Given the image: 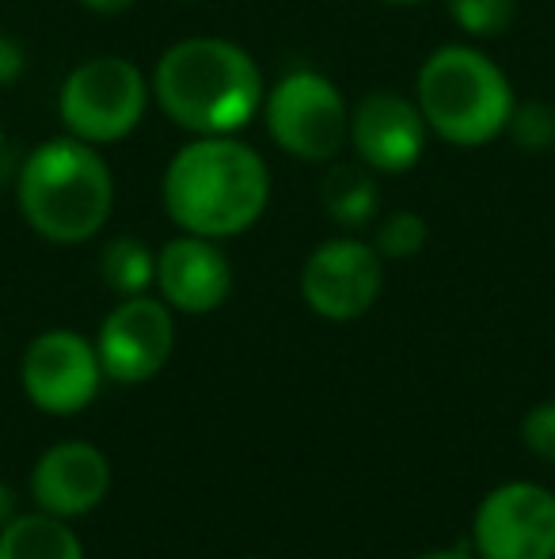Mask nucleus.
<instances>
[{
	"label": "nucleus",
	"instance_id": "nucleus-10",
	"mask_svg": "<svg viewBox=\"0 0 555 559\" xmlns=\"http://www.w3.org/2000/svg\"><path fill=\"white\" fill-rule=\"evenodd\" d=\"M171 350H176V317L153 294L119 297L96 335L99 366L114 384L153 381L168 366Z\"/></svg>",
	"mask_w": 555,
	"mask_h": 559
},
{
	"label": "nucleus",
	"instance_id": "nucleus-21",
	"mask_svg": "<svg viewBox=\"0 0 555 559\" xmlns=\"http://www.w3.org/2000/svg\"><path fill=\"white\" fill-rule=\"evenodd\" d=\"M27 66V53L12 35H0V84H15Z\"/></svg>",
	"mask_w": 555,
	"mask_h": 559
},
{
	"label": "nucleus",
	"instance_id": "nucleus-15",
	"mask_svg": "<svg viewBox=\"0 0 555 559\" xmlns=\"http://www.w3.org/2000/svg\"><path fill=\"white\" fill-rule=\"evenodd\" d=\"M377 171L365 168L362 160L358 164H331V171L324 176V191H319V199H324V210L327 217H331L339 228H350V233H358V228H365L377 217L381 210V191H377Z\"/></svg>",
	"mask_w": 555,
	"mask_h": 559
},
{
	"label": "nucleus",
	"instance_id": "nucleus-24",
	"mask_svg": "<svg viewBox=\"0 0 555 559\" xmlns=\"http://www.w3.org/2000/svg\"><path fill=\"white\" fill-rule=\"evenodd\" d=\"M381 4H396V8H415V4H426V0H381Z\"/></svg>",
	"mask_w": 555,
	"mask_h": 559
},
{
	"label": "nucleus",
	"instance_id": "nucleus-17",
	"mask_svg": "<svg viewBox=\"0 0 555 559\" xmlns=\"http://www.w3.org/2000/svg\"><path fill=\"white\" fill-rule=\"evenodd\" d=\"M449 20L472 38H495L518 20V0H445Z\"/></svg>",
	"mask_w": 555,
	"mask_h": 559
},
{
	"label": "nucleus",
	"instance_id": "nucleus-11",
	"mask_svg": "<svg viewBox=\"0 0 555 559\" xmlns=\"http://www.w3.org/2000/svg\"><path fill=\"white\" fill-rule=\"evenodd\" d=\"M430 126L419 104L400 92H370L350 107V148L377 176L411 171L426 153Z\"/></svg>",
	"mask_w": 555,
	"mask_h": 559
},
{
	"label": "nucleus",
	"instance_id": "nucleus-5",
	"mask_svg": "<svg viewBox=\"0 0 555 559\" xmlns=\"http://www.w3.org/2000/svg\"><path fill=\"white\" fill-rule=\"evenodd\" d=\"M148 104H153L148 76L119 53H99V58L81 61L58 92V115L65 133L96 148L130 138L145 118Z\"/></svg>",
	"mask_w": 555,
	"mask_h": 559
},
{
	"label": "nucleus",
	"instance_id": "nucleus-13",
	"mask_svg": "<svg viewBox=\"0 0 555 559\" xmlns=\"http://www.w3.org/2000/svg\"><path fill=\"white\" fill-rule=\"evenodd\" d=\"M111 491V464L104 449L92 442H58L50 445L31 468V495L35 507L53 518H84Z\"/></svg>",
	"mask_w": 555,
	"mask_h": 559
},
{
	"label": "nucleus",
	"instance_id": "nucleus-22",
	"mask_svg": "<svg viewBox=\"0 0 555 559\" xmlns=\"http://www.w3.org/2000/svg\"><path fill=\"white\" fill-rule=\"evenodd\" d=\"M81 4L96 15H122V12H130L137 0H81Z\"/></svg>",
	"mask_w": 555,
	"mask_h": 559
},
{
	"label": "nucleus",
	"instance_id": "nucleus-3",
	"mask_svg": "<svg viewBox=\"0 0 555 559\" xmlns=\"http://www.w3.org/2000/svg\"><path fill=\"white\" fill-rule=\"evenodd\" d=\"M15 206L31 233L73 248L104 233L114 210V176L96 145L73 138H50L27 153L15 176Z\"/></svg>",
	"mask_w": 555,
	"mask_h": 559
},
{
	"label": "nucleus",
	"instance_id": "nucleus-2",
	"mask_svg": "<svg viewBox=\"0 0 555 559\" xmlns=\"http://www.w3.org/2000/svg\"><path fill=\"white\" fill-rule=\"evenodd\" d=\"M148 84L164 118L191 138L240 133L263 111L267 96L260 61L221 35H191L171 43Z\"/></svg>",
	"mask_w": 555,
	"mask_h": 559
},
{
	"label": "nucleus",
	"instance_id": "nucleus-26",
	"mask_svg": "<svg viewBox=\"0 0 555 559\" xmlns=\"http://www.w3.org/2000/svg\"><path fill=\"white\" fill-rule=\"evenodd\" d=\"M240 559H267V556H240Z\"/></svg>",
	"mask_w": 555,
	"mask_h": 559
},
{
	"label": "nucleus",
	"instance_id": "nucleus-20",
	"mask_svg": "<svg viewBox=\"0 0 555 559\" xmlns=\"http://www.w3.org/2000/svg\"><path fill=\"white\" fill-rule=\"evenodd\" d=\"M521 442L533 456L555 464V400L529 407V415L521 419Z\"/></svg>",
	"mask_w": 555,
	"mask_h": 559
},
{
	"label": "nucleus",
	"instance_id": "nucleus-1",
	"mask_svg": "<svg viewBox=\"0 0 555 559\" xmlns=\"http://www.w3.org/2000/svg\"><path fill=\"white\" fill-rule=\"evenodd\" d=\"M160 199L179 233L232 240L267 214L270 168L240 133H206L176 148Z\"/></svg>",
	"mask_w": 555,
	"mask_h": 559
},
{
	"label": "nucleus",
	"instance_id": "nucleus-19",
	"mask_svg": "<svg viewBox=\"0 0 555 559\" xmlns=\"http://www.w3.org/2000/svg\"><path fill=\"white\" fill-rule=\"evenodd\" d=\"M506 133L529 153H544V148L555 145V111L541 99H526V104L514 107Z\"/></svg>",
	"mask_w": 555,
	"mask_h": 559
},
{
	"label": "nucleus",
	"instance_id": "nucleus-14",
	"mask_svg": "<svg viewBox=\"0 0 555 559\" xmlns=\"http://www.w3.org/2000/svg\"><path fill=\"white\" fill-rule=\"evenodd\" d=\"M0 559H84V545L65 518L35 510L0 525Z\"/></svg>",
	"mask_w": 555,
	"mask_h": 559
},
{
	"label": "nucleus",
	"instance_id": "nucleus-4",
	"mask_svg": "<svg viewBox=\"0 0 555 559\" xmlns=\"http://www.w3.org/2000/svg\"><path fill=\"white\" fill-rule=\"evenodd\" d=\"M415 104L445 145L480 148L503 138L518 107L510 76L475 46H437L415 76Z\"/></svg>",
	"mask_w": 555,
	"mask_h": 559
},
{
	"label": "nucleus",
	"instance_id": "nucleus-6",
	"mask_svg": "<svg viewBox=\"0 0 555 559\" xmlns=\"http://www.w3.org/2000/svg\"><path fill=\"white\" fill-rule=\"evenodd\" d=\"M270 141L301 164H331L350 145V107L339 84L316 69H289L263 96Z\"/></svg>",
	"mask_w": 555,
	"mask_h": 559
},
{
	"label": "nucleus",
	"instance_id": "nucleus-16",
	"mask_svg": "<svg viewBox=\"0 0 555 559\" xmlns=\"http://www.w3.org/2000/svg\"><path fill=\"white\" fill-rule=\"evenodd\" d=\"M99 274L119 297H141L156 286V255L137 236H114L99 255Z\"/></svg>",
	"mask_w": 555,
	"mask_h": 559
},
{
	"label": "nucleus",
	"instance_id": "nucleus-12",
	"mask_svg": "<svg viewBox=\"0 0 555 559\" xmlns=\"http://www.w3.org/2000/svg\"><path fill=\"white\" fill-rule=\"evenodd\" d=\"M156 294L171 312L206 317L232 294V263L221 240L179 233L156 251Z\"/></svg>",
	"mask_w": 555,
	"mask_h": 559
},
{
	"label": "nucleus",
	"instance_id": "nucleus-8",
	"mask_svg": "<svg viewBox=\"0 0 555 559\" xmlns=\"http://www.w3.org/2000/svg\"><path fill=\"white\" fill-rule=\"evenodd\" d=\"M20 381L27 400L46 415H76L104 389L96 343L69 328H50L35 335L23 350Z\"/></svg>",
	"mask_w": 555,
	"mask_h": 559
},
{
	"label": "nucleus",
	"instance_id": "nucleus-9",
	"mask_svg": "<svg viewBox=\"0 0 555 559\" xmlns=\"http://www.w3.org/2000/svg\"><path fill=\"white\" fill-rule=\"evenodd\" d=\"M480 559H555V495L541 484H503L475 507Z\"/></svg>",
	"mask_w": 555,
	"mask_h": 559
},
{
	"label": "nucleus",
	"instance_id": "nucleus-7",
	"mask_svg": "<svg viewBox=\"0 0 555 559\" xmlns=\"http://www.w3.org/2000/svg\"><path fill=\"white\" fill-rule=\"evenodd\" d=\"M385 289V259L370 240L335 236L324 240L301 266V297L319 320L350 324L377 305Z\"/></svg>",
	"mask_w": 555,
	"mask_h": 559
},
{
	"label": "nucleus",
	"instance_id": "nucleus-23",
	"mask_svg": "<svg viewBox=\"0 0 555 559\" xmlns=\"http://www.w3.org/2000/svg\"><path fill=\"white\" fill-rule=\"evenodd\" d=\"M415 559H480L472 545H449V548H434V552H422Z\"/></svg>",
	"mask_w": 555,
	"mask_h": 559
},
{
	"label": "nucleus",
	"instance_id": "nucleus-18",
	"mask_svg": "<svg viewBox=\"0 0 555 559\" xmlns=\"http://www.w3.org/2000/svg\"><path fill=\"white\" fill-rule=\"evenodd\" d=\"M430 240V225L422 222V214L415 210H396L373 233V248L381 251V259H411L426 248Z\"/></svg>",
	"mask_w": 555,
	"mask_h": 559
},
{
	"label": "nucleus",
	"instance_id": "nucleus-25",
	"mask_svg": "<svg viewBox=\"0 0 555 559\" xmlns=\"http://www.w3.org/2000/svg\"><path fill=\"white\" fill-rule=\"evenodd\" d=\"M0 148H4V126H0Z\"/></svg>",
	"mask_w": 555,
	"mask_h": 559
}]
</instances>
